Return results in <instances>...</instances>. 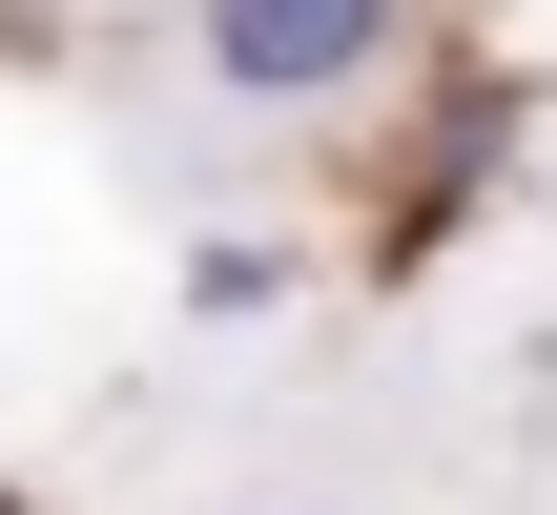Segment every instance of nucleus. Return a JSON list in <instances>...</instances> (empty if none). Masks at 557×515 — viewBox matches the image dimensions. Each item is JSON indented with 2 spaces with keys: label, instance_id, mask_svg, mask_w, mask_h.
Instances as JSON below:
<instances>
[{
  "label": "nucleus",
  "instance_id": "obj_1",
  "mask_svg": "<svg viewBox=\"0 0 557 515\" xmlns=\"http://www.w3.org/2000/svg\"><path fill=\"white\" fill-rule=\"evenodd\" d=\"M393 62V0H207V83L227 103H351Z\"/></svg>",
  "mask_w": 557,
  "mask_h": 515
},
{
  "label": "nucleus",
  "instance_id": "obj_2",
  "mask_svg": "<svg viewBox=\"0 0 557 515\" xmlns=\"http://www.w3.org/2000/svg\"><path fill=\"white\" fill-rule=\"evenodd\" d=\"M269 289H289V248H207V268H186V310H207V330H248Z\"/></svg>",
  "mask_w": 557,
  "mask_h": 515
}]
</instances>
